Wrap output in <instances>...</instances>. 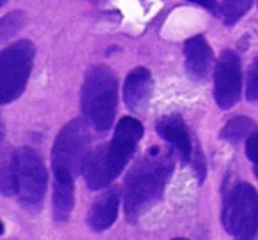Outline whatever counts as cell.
<instances>
[{
  "mask_svg": "<svg viewBox=\"0 0 258 240\" xmlns=\"http://www.w3.org/2000/svg\"><path fill=\"white\" fill-rule=\"evenodd\" d=\"M173 240H187V238H173Z\"/></svg>",
  "mask_w": 258,
  "mask_h": 240,
  "instance_id": "23",
  "label": "cell"
},
{
  "mask_svg": "<svg viewBox=\"0 0 258 240\" xmlns=\"http://www.w3.org/2000/svg\"><path fill=\"white\" fill-rule=\"evenodd\" d=\"M16 184L18 200L25 207H37L46 193V170L41 157L32 148L16 152Z\"/></svg>",
  "mask_w": 258,
  "mask_h": 240,
  "instance_id": "6",
  "label": "cell"
},
{
  "mask_svg": "<svg viewBox=\"0 0 258 240\" xmlns=\"http://www.w3.org/2000/svg\"><path fill=\"white\" fill-rule=\"evenodd\" d=\"M251 129H253V122H251L249 118L235 117L225 126V129L221 131V136L225 138L226 141L239 143V141L244 140L246 136H251Z\"/></svg>",
  "mask_w": 258,
  "mask_h": 240,
  "instance_id": "16",
  "label": "cell"
},
{
  "mask_svg": "<svg viewBox=\"0 0 258 240\" xmlns=\"http://www.w3.org/2000/svg\"><path fill=\"white\" fill-rule=\"evenodd\" d=\"M189 2H195V4H200L207 9H212V11H219L218 8V2L216 0H189Z\"/></svg>",
  "mask_w": 258,
  "mask_h": 240,
  "instance_id": "21",
  "label": "cell"
},
{
  "mask_svg": "<svg viewBox=\"0 0 258 240\" xmlns=\"http://www.w3.org/2000/svg\"><path fill=\"white\" fill-rule=\"evenodd\" d=\"M25 23V15L22 11L9 13L8 16L0 20V39L8 41L9 37H13Z\"/></svg>",
  "mask_w": 258,
  "mask_h": 240,
  "instance_id": "18",
  "label": "cell"
},
{
  "mask_svg": "<svg viewBox=\"0 0 258 240\" xmlns=\"http://www.w3.org/2000/svg\"><path fill=\"white\" fill-rule=\"evenodd\" d=\"M6 2H8V0H0V6H4Z\"/></svg>",
  "mask_w": 258,
  "mask_h": 240,
  "instance_id": "22",
  "label": "cell"
},
{
  "mask_svg": "<svg viewBox=\"0 0 258 240\" xmlns=\"http://www.w3.org/2000/svg\"><path fill=\"white\" fill-rule=\"evenodd\" d=\"M158 131L168 143L173 145V148L179 152L184 161H189L193 145H191L189 131H187L182 118L177 117V115H170V117L161 118L158 124Z\"/></svg>",
  "mask_w": 258,
  "mask_h": 240,
  "instance_id": "11",
  "label": "cell"
},
{
  "mask_svg": "<svg viewBox=\"0 0 258 240\" xmlns=\"http://www.w3.org/2000/svg\"><path fill=\"white\" fill-rule=\"evenodd\" d=\"M0 189H2L4 196H13L15 193H18V184H16V152L4 150V154H2Z\"/></svg>",
  "mask_w": 258,
  "mask_h": 240,
  "instance_id": "15",
  "label": "cell"
},
{
  "mask_svg": "<svg viewBox=\"0 0 258 240\" xmlns=\"http://www.w3.org/2000/svg\"><path fill=\"white\" fill-rule=\"evenodd\" d=\"M242 92V72L240 58L235 51L226 50L221 53L214 72V96L221 110H230L240 99Z\"/></svg>",
  "mask_w": 258,
  "mask_h": 240,
  "instance_id": "7",
  "label": "cell"
},
{
  "mask_svg": "<svg viewBox=\"0 0 258 240\" xmlns=\"http://www.w3.org/2000/svg\"><path fill=\"white\" fill-rule=\"evenodd\" d=\"M246 154H247V157H249V161L253 163L254 175L258 177V131L251 134V136H247Z\"/></svg>",
  "mask_w": 258,
  "mask_h": 240,
  "instance_id": "20",
  "label": "cell"
},
{
  "mask_svg": "<svg viewBox=\"0 0 258 240\" xmlns=\"http://www.w3.org/2000/svg\"><path fill=\"white\" fill-rule=\"evenodd\" d=\"M85 179L90 189L101 191L111 182V172L108 165V145L96 148L90 154L89 163L85 166Z\"/></svg>",
  "mask_w": 258,
  "mask_h": 240,
  "instance_id": "13",
  "label": "cell"
},
{
  "mask_svg": "<svg viewBox=\"0 0 258 240\" xmlns=\"http://www.w3.org/2000/svg\"><path fill=\"white\" fill-rule=\"evenodd\" d=\"M75 205V180L55 179L53 186V215L57 221H66Z\"/></svg>",
  "mask_w": 258,
  "mask_h": 240,
  "instance_id": "14",
  "label": "cell"
},
{
  "mask_svg": "<svg viewBox=\"0 0 258 240\" xmlns=\"http://www.w3.org/2000/svg\"><path fill=\"white\" fill-rule=\"evenodd\" d=\"M34 62V44L16 41L0 53V103L18 99L29 82Z\"/></svg>",
  "mask_w": 258,
  "mask_h": 240,
  "instance_id": "5",
  "label": "cell"
},
{
  "mask_svg": "<svg viewBox=\"0 0 258 240\" xmlns=\"http://www.w3.org/2000/svg\"><path fill=\"white\" fill-rule=\"evenodd\" d=\"M90 134L82 118L66 124L58 133L51 152V166L55 179L75 180L85 172L90 157Z\"/></svg>",
  "mask_w": 258,
  "mask_h": 240,
  "instance_id": "3",
  "label": "cell"
},
{
  "mask_svg": "<svg viewBox=\"0 0 258 240\" xmlns=\"http://www.w3.org/2000/svg\"><path fill=\"white\" fill-rule=\"evenodd\" d=\"M246 96H247V101L258 104V58H254V60L251 62L249 69H247Z\"/></svg>",
  "mask_w": 258,
  "mask_h": 240,
  "instance_id": "19",
  "label": "cell"
},
{
  "mask_svg": "<svg viewBox=\"0 0 258 240\" xmlns=\"http://www.w3.org/2000/svg\"><path fill=\"white\" fill-rule=\"evenodd\" d=\"M82 110L87 122L97 131H108L117 113V78L104 65L92 67L82 89Z\"/></svg>",
  "mask_w": 258,
  "mask_h": 240,
  "instance_id": "2",
  "label": "cell"
},
{
  "mask_svg": "<svg viewBox=\"0 0 258 240\" xmlns=\"http://www.w3.org/2000/svg\"><path fill=\"white\" fill-rule=\"evenodd\" d=\"M172 161L165 155H159L158 150H152L151 155L142 159L125 179L124 203L125 215L129 221H137L138 215L144 214L159 196L166 186Z\"/></svg>",
  "mask_w": 258,
  "mask_h": 240,
  "instance_id": "1",
  "label": "cell"
},
{
  "mask_svg": "<svg viewBox=\"0 0 258 240\" xmlns=\"http://www.w3.org/2000/svg\"><path fill=\"white\" fill-rule=\"evenodd\" d=\"M223 224L235 240H253L258 229V193L240 182L230 191L223 208Z\"/></svg>",
  "mask_w": 258,
  "mask_h": 240,
  "instance_id": "4",
  "label": "cell"
},
{
  "mask_svg": "<svg viewBox=\"0 0 258 240\" xmlns=\"http://www.w3.org/2000/svg\"><path fill=\"white\" fill-rule=\"evenodd\" d=\"M118 203H120V194H118L117 189L108 191L104 193L96 203L92 205L89 212V222L90 229L94 231H103V229L110 228L115 222L118 214Z\"/></svg>",
  "mask_w": 258,
  "mask_h": 240,
  "instance_id": "12",
  "label": "cell"
},
{
  "mask_svg": "<svg viewBox=\"0 0 258 240\" xmlns=\"http://www.w3.org/2000/svg\"><path fill=\"white\" fill-rule=\"evenodd\" d=\"M142 136H144V127L137 118H120V122L115 127L113 140L108 145V165H110L111 179L122 173L131 155L135 154V148Z\"/></svg>",
  "mask_w": 258,
  "mask_h": 240,
  "instance_id": "8",
  "label": "cell"
},
{
  "mask_svg": "<svg viewBox=\"0 0 258 240\" xmlns=\"http://www.w3.org/2000/svg\"><path fill=\"white\" fill-rule=\"evenodd\" d=\"M253 6V0H223L221 11L226 25L237 23Z\"/></svg>",
  "mask_w": 258,
  "mask_h": 240,
  "instance_id": "17",
  "label": "cell"
},
{
  "mask_svg": "<svg viewBox=\"0 0 258 240\" xmlns=\"http://www.w3.org/2000/svg\"><path fill=\"white\" fill-rule=\"evenodd\" d=\"M152 90V76L149 69L137 67L129 72L124 83V101L131 110L142 111L149 103Z\"/></svg>",
  "mask_w": 258,
  "mask_h": 240,
  "instance_id": "10",
  "label": "cell"
},
{
  "mask_svg": "<svg viewBox=\"0 0 258 240\" xmlns=\"http://www.w3.org/2000/svg\"><path fill=\"white\" fill-rule=\"evenodd\" d=\"M184 58L189 76L198 82H204L211 74L212 50L204 36H195L184 44Z\"/></svg>",
  "mask_w": 258,
  "mask_h": 240,
  "instance_id": "9",
  "label": "cell"
}]
</instances>
